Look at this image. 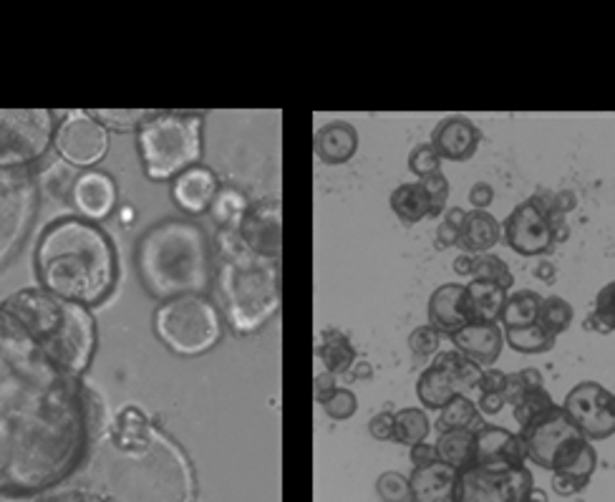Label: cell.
Returning <instances> with one entry per match:
<instances>
[{"instance_id": "51", "label": "cell", "mask_w": 615, "mask_h": 502, "mask_svg": "<svg viewBox=\"0 0 615 502\" xmlns=\"http://www.w3.org/2000/svg\"><path fill=\"white\" fill-rule=\"evenodd\" d=\"M527 394V389H525V384H522L520 379V373L514 371V373H507V384H505V391H502V396H505V401H507L509 407H517L522 401V396Z\"/></svg>"}, {"instance_id": "62", "label": "cell", "mask_w": 615, "mask_h": 502, "mask_svg": "<svg viewBox=\"0 0 615 502\" xmlns=\"http://www.w3.org/2000/svg\"><path fill=\"white\" fill-rule=\"evenodd\" d=\"M38 502H86L81 492H66V495H54V497H43Z\"/></svg>"}, {"instance_id": "48", "label": "cell", "mask_w": 615, "mask_h": 502, "mask_svg": "<svg viewBox=\"0 0 615 502\" xmlns=\"http://www.w3.org/2000/svg\"><path fill=\"white\" fill-rule=\"evenodd\" d=\"M505 384H507V373L500 371V369H484L479 381V394H502L505 391Z\"/></svg>"}, {"instance_id": "60", "label": "cell", "mask_w": 615, "mask_h": 502, "mask_svg": "<svg viewBox=\"0 0 615 502\" xmlns=\"http://www.w3.org/2000/svg\"><path fill=\"white\" fill-rule=\"evenodd\" d=\"M351 371H353V379H359V381H366L373 376V366L368 361H356V366H353Z\"/></svg>"}, {"instance_id": "11", "label": "cell", "mask_w": 615, "mask_h": 502, "mask_svg": "<svg viewBox=\"0 0 615 502\" xmlns=\"http://www.w3.org/2000/svg\"><path fill=\"white\" fill-rule=\"evenodd\" d=\"M522 444L527 452V460L548 472H560L580 455L588 439L580 435L562 412V407L552 409L550 414L534 419L532 424L520 429Z\"/></svg>"}, {"instance_id": "10", "label": "cell", "mask_w": 615, "mask_h": 502, "mask_svg": "<svg viewBox=\"0 0 615 502\" xmlns=\"http://www.w3.org/2000/svg\"><path fill=\"white\" fill-rule=\"evenodd\" d=\"M51 109H0V170H26L38 162L56 136Z\"/></svg>"}, {"instance_id": "6", "label": "cell", "mask_w": 615, "mask_h": 502, "mask_svg": "<svg viewBox=\"0 0 615 502\" xmlns=\"http://www.w3.org/2000/svg\"><path fill=\"white\" fill-rule=\"evenodd\" d=\"M3 308L71 376H81L88 369L96 348V321L86 306L63 300L43 288H23L6 298Z\"/></svg>"}, {"instance_id": "52", "label": "cell", "mask_w": 615, "mask_h": 502, "mask_svg": "<svg viewBox=\"0 0 615 502\" xmlns=\"http://www.w3.org/2000/svg\"><path fill=\"white\" fill-rule=\"evenodd\" d=\"M411 462H413V467H426V464H434V462H439V452H436V444L421 442V444L411 447Z\"/></svg>"}, {"instance_id": "49", "label": "cell", "mask_w": 615, "mask_h": 502, "mask_svg": "<svg viewBox=\"0 0 615 502\" xmlns=\"http://www.w3.org/2000/svg\"><path fill=\"white\" fill-rule=\"evenodd\" d=\"M469 202H472V210H487L494 202V187L489 182H474L469 190Z\"/></svg>"}, {"instance_id": "23", "label": "cell", "mask_w": 615, "mask_h": 502, "mask_svg": "<svg viewBox=\"0 0 615 502\" xmlns=\"http://www.w3.org/2000/svg\"><path fill=\"white\" fill-rule=\"evenodd\" d=\"M222 190L217 177L207 167H192L172 184V197L187 215H202L212 207L217 192Z\"/></svg>"}, {"instance_id": "55", "label": "cell", "mask_w": 615, "mask_h": 502, "mask_svg": "<svg viewBox=\"0 0 615 502\" xmlns=\"http://www.w3.org/2000/svg\"><path fill=\"white\" fill-rule=\"evenodd\" d=\"M336 389H338V387H336V376H333V373H328V371L320 373L318 379H315V399L323 404V401L328 399Z\"/></svg>"}, {"instance_id": "35", "label": "cell", "mask_w": 615, "mask_h": 502, "mask_svg": "<svg viewBox=\"0 0 615 502\" xmlns=\"http://www.w3.org/2000/svg\"><path fill=\"white\" fill-rule=\"evenodd\" d=\"M555 336H550L540 323L525 328H507L505 331V343L517 353H545L555 346Z\"/></svg>"}, {"instance_id": "16", "label": "cell", "mask_w": 615, "mask_h": 502, "mask_svg": "<svg viewBox=\"0 0 615 502\" xmlns=\"http://www.w3.org/2000/svg\"><path fill=\"white\" fill-rule=\"evenodd\" d=\"M54 147L63 162H68L71 167H94L108 152V131L86 111L71 114L58 124Z\"/></svg>"}, {"instance_id": "50", "label": "cell", "mask_w": 615, "mask_h": 502, "mask_svg": "<svg viewBox=\"0 0 615 502\" xmlns=\"http://www.w3.org/2000/svg\"><path fill=\"white\" fill-rule=\"evenodd\" d=\"M461 240V230H457L454 225H449L446 220H441L439 227H436V235H434V243L439 250H446V248H454V245H459Z\"/></svg>"}, {"instance_id": "13", "label": "cell", "mask_w": 615, "mask_h": 502, "mask_svg": "<svg viewBox=\"0 0 615 502\" xmlns=\"http://www.w3.org/2000/svg\"><path fill=\"white\" fill-rule=\"evenodd\" d=\"M532 489L525 464H472L459 472L457 502H527Z\"/></svg>"}, {"instance_id": "3", "label": "cell", "mask_w": 615, "mask_h": 502, "mask_svg": "<svg viewBox=\"0 0 615 502\" xmlns=\"http://www.w3.org/2000/svg\"><path fill=\"white\" fill-rule=\"evenodd\" d=\"M43 291L58 298L94 306L116 283V252L108 235L83 218H61L43 230L33 252Z\"/></svg>"}, {"instance_id": "27", "label": "cell", "mask_w": 615, "mask_h": 502, "mask_svg": "<svg viewBox=\"0 0 615 502\" xmlns=\"http://www.w3.org/2000/svg\"><path fill=\"white\" fill-rule=\"evenodd\" d=\"M502 240V225L489 215L487 210H472L467 212V222L461 230L459 245L469 255H487L489 250L497 248Z\"/></svg>"}, {"instance_id": "17", "label": "cell", "mask_w": 615, "mask_h": 502, "mask_svg": "<svg viewBox=\"0 0 615 502\" xmlns=\"http://www.w3.org/2000/svg\"><path fill=\"white\" fill-rule=\"evenodd\" d=\"M243 243L263 258L280 260L283 252V202L277 197H265L250 204L237 227Z\"/></svg>"}, {"instance_id": "46", "label": "cell", "mask_w": 615, "mask_h": 502, "mask_svg": "<svg viewBox=\"0 0 615 502\" xmlns=\"http://www.w3.org/2000/svg\"><path fill=\"white\" fill-rule=\"evenodd\" d=\"M595 316L605 323L608 331H615V280L602 285L600 293L595 295Z\"/></svg>"}, {"instance_id": "44", "label": "cell", "mask_w": 615, "mask_h": 502, "mask_svg": "<svg viewBox=\"0 0 615 502\" xmlns=\"http://www.w3.org/2000/svg\"><path fill=\"white\" fill-rule=\"evenodd\" d=\"M419 184L424 187L429 202H432V218H439L446 212V202H449V179L444 172H436L432 177L419 179Z\"/></svg>"}, {"instance_id": "61", "label": "cell", "mask_w": 615, "mask_h": 502, "mask_svg": "<svg viewBox=\"0 0 615 502\" xmlns=\"http://www.w3.org/2000/svg\"><path fill=\"white\" fill-rule=\"evenodd\" d=\"M582 328H585V331H598V333H610L608 328H605V323H602L600 318H598V316H595V311L590 313L588 318L582 321Z\"/></svg>"}, {"instance_id": "21", "label": "cell", "mask_w": 615, "mask_h": 502, "mask_svg": "<svg viewBox=\"0 0 615 502\" xmlns=\"http://www.w3.org/2000/svg\"><path fill=\"white\" fill-rule=\"evenodd\" d=\"M452 341L461 356H467L482 369H492L505 348V328H502V323H477L474 321L454 333Z\"/></svg>"}, {"instance_id": "25", "label": "cell", "mask_w": 615, "mask_h": 502, "mask_svg": "<svg viewBox=\"0 0 615 502\" xmlns=\"http://www.w3.org/2000/svg\"><path fill=\"white\" fill-rule=\"evenodd\" d=\"M359 152V131L348 122H331L315 134V154L325 164H345Z\"/></svg>"}, {"instance_id": "59", "label": "cell", "mask_w": 615, "mask_h": 502, "mask_svg": "<svg viewBox=\"0 0 615 502\" xmlns=\"http://www.w3.org/2000/svg\"><path fill=\"white\" fill-rule=\"evenodd\" d=\"M557 270H555V265L550 260H540V263L534 265V278H540L542 283H552Z\"/></svg>"}, {"instance_id": "56", "label": "cell", "mask_w": 615, "mask_h": 502, "mask_svg": "<svg viewBox=\"0 0 615 502\" xmlns=\"http://www.w3.org/2000/svg\"><path fill=\"white\" fill-rule=\"evenodd\" d=\"M577 207V195L573 190H560L555 192V210L560 212V215H568Z\"/></svg>"}, {"instance_id": "28", "label": "cell", "mask_w": 615, "mask_h": 502, "mask_svg": "<svg viewBox=\"0 0 615 502\" xmlns=\"http://www.w3.org/2000/svg\"><path fill=\"white\" fill-rule=\"evenodd\" d=\"M391 210L404 225H419L421 220L432 218V202L419 182L399 184L391 192Z\"/></svg>"}, {"instance_id": "12", "label": "cell", "mask_w": 615, "mask_h": 502, "mask_svg": "<svg viewBox=\"0 0 615 502\" xmlns=\"http://www.w3.org/2000/svg\"><path fill=\"white\" fill-rule=\"evenodd\" d=\"M484 369L477 366L467 356H461L457 348L439 351L434 356V364L421 371L416 381V396L421 407L441 412L446 404H452L457 396H469L479 389Z\"/></svg>"}, {"instance_id": "19", "label": "cell", "mask_w": 615, "mask_h": 502, "mask_svg": "<svg viewBox=\"0 0 615 502\" xmlns=\"http://www.w3.org/2000/svg\"><path fill=\"white\" fill-rule=\"evenodd\" d=\"M429 326H434L439 333L454 336L464 326L472 323L467 300V285L461 283H444L432 293L429 298Z\"/></svg>"}, {"instance_id": "1", "label": "cell", "mask_w": 615, "mask_h": 502, "mask_svg": "<svg viewBox=\"0 0 615 502\" xmlns=\"http://www.w3.org/2000/svg\"><path fill=\"white\" fill-rule=\"evenodd\" d=\"M83 384L0 306V495L66 480L88 447Z\"/></svg>"}, {"instance_id": "26", "label": "cell", "mask_w": 615, "mask_h": 502, "mask_svg": "<svg viewBox=\"0 0 615 502\" xmlns=\"http://www.w3.org/2000/svg\"><path fill=\"white\" fill-rule=\"evenodd\" d=\"M509 293L500 288L492 280H469L467 283V300L472 323H500L505 306H507Z\"/></svg>"}, {"instance_id": "39", "label": "cell", "mask_w": 615, "mask_h": 502, "mask_svg": "<svg viewBox=\"0 0 615 502\" xmlns=\"http://www.w3.org/2000/svg\"><path fill=\"white\" fill-rule=\"evenodd\" d=\"M552 409H557L552 396H550L545 389H537V391L525 394L522 401L512 409V412H514V419H517V424H520V429H522V427H527V424H532L534 419L550 414Z\"/></svg>"}, {"instance_id": "15", "label": "cell", "mask_w": 615, "mask_h": 502, "mask_svg": "<svg viewBox=\"0 0 615 502\" xmlns=\"http://www.w3.org/2000/svg\"><path fill=\"white\" fill-rule=\"evenodd\" d=\"M562 412L588 442H602L615 435V394L598 381L575 384L565 394Z\"/></svg>"}, {"instance_id": "63", "label": "cell", "mask_w": 615, "mask_h": 502, "mask_svg": "<svg viewBox=\"0 0 615 502\" xmlns=\"http://www.w3.org/2000/svg\"><path fill=\"white\" fill-rule=\"evenodd\" d=\"M527 502H548V495H545V489L534 487V489H532V495H530V500H527Z\"/></svg>"}, {"instance_id": "37", "label": "cell", "mask_w": 615, "mask_h": 502, "mask_svg": "<svg viewBox=\"0 0 615 502\" xmlns=\"http://www.w3.org/2000/svg\"><path fill=\"white\" fill-rule=\"evenodd\" d=\"M573 306H570L568 300L560 298V295H548V298H542V308H540V323L550 336H560L562 331H568L570 323H573Z\"/></svg>"}, {"instance_id": "38", "label": "cell", "mask_w": 615, "mask_h": 502, "mask_svg": "<svg viewBox=\"0 0 615 502\" xmlns=\"http://www.w3.org/2000/svg\"><path fill=\"white\" fill-rule=\"evenodd\" d=\"M88 116H94L96 122H101L104 127H111V129H142L144 124L156 114V111H147V109H96V111H86Z\"/></svg>"}, {"instance_id": "7", "label": "cell", "mask_w": 615, "mask_h": 502, "mask_svg": "<svg viewBox=\"0 0 615 502\" xmlns=\"http://www.w3.org/2000/svg\"><path fill=\"white\" fill-rule=\"evenodd\" d=\"M136 144L151 179H177L197 167L202 156V116L190 111H156L139 129Z\"/></svg>"}, {"instance_id": "18", "label": "cell", "mask_w": 615, "mask_h": 502, "mask_svg": "<svg viewBox=\"0 0 615 502\" xmlns=\"http://www.w3.org/2000/svg\"><path fill=\"white\" fill-rule=\"evenodd\" d=\"M434 149L446 162H469L482 144V129L467 116H449L432 134Z\"/></svg>"}, {"instance_id": "33", "label": "cell", "mask_w": 615, "mask_h": 502, "mask_svg": "<svg viewBox=\"0 0 615 502\" xmlns=\"http://www.w3.org/2000/svg\"><path fill=\"white\" fill-rule=\"evenodd\" d=\"M429 432H432V421L424 409L409 407L393 414V439L406 447H416V444L426 442Z\"/></svg>"}, {"instance_id": "53", "label": "cell", "mask_w": 615, "mask_h": 502, "mask_svg": "<svg viewBox=\"0 0 615 502\" xmlns=\"http://www.w3.org/2000/svg\"><path fill=\"white\" fill-rule=\"evenodd\" d=\"M477 407H479L482 416H494V414H500L502 409L507 407V401H505V396H502V394H479Z\"/></svg>"}, {"instance_id": "24", "label": "cell", "mask_w": 615, "mask_h": 502, "mask_svg": "<svg viewBox=\"0 0 615 502\" xmlns=\"http://www.w3.org/2000/svg\"><path fill=\"white\" fill-rule=\"evenodd\" d=\"M409 482H411V502H457L459 472L444 462L413 467Z\"/></svg>"}, {"instance_id": "2", "label": "cell", "mask_w": 615, "mask_h": 502, "mask_svg": "<svg viewBox=\"0 0 615 502\" xmlns=\"http://www.w3.org/2000/svg\"><path fill=\"white\" fill-rule=\"evenodd\" d=\"M86 502H195V469L182 444L149 421L139 407H124L96 439Z\"/></svg>"}, {"instance_id": "30", "label": "cell", "mask_w": 615, "mask_h": 502, "mask_svg": "<svg viewBox=\"0 0 615 502\" xmlns=\"http://www.w3.org/2000/svg\"><path fill=\"white\" fill-rule=\"evenodd\" d=\"M436 452L439 462L454 467L457 472H464L477 462V444H474V432H441L436 439Z\"/></svg>"}, {"instance_id": "54", "label": "cell", "mask_w": 615, "mask_h": 502, "mask_svg": "<svg viewBox=\"0 0 615 502\" xmlns=\"http://www.w3.org/2000/svg\"><path fill=\"white\" fill-rule=\"evenodd\" d=\"M517 373H520V379H522V384H525V389H527V391H537V389H545V379H542L540 369L527 366V369H520Z\"/></svg>"}, {"instance_id": "40", "label": "cell", "mask_w": 615, "mask_h": 502, "mask_svg": "<svg viewBox=\"0 0 615 502\" xmlns=\"http://www.w3.org/2000/svg\"><path fill=\"white\" fill-rule=\"evenodd\" d=\"M472 280H492V283H497L507 293L512 291V285H514V278H512V273H509L507 263H505L502 258H497V255H492V252H487V255H477Z\"/></svg>"}, {"instance_id": "34", "label": "cell", "mask_w": 615, "mask_h": 502, "mask_svg": "<svg viewBox=\"0 0 615 502\" xmlns=\"http://www.w3.org/2000/svg\"><path fill=\"white\" fill-rule=\"evenodd\" d=\"M247 200L240 190L235 187H222V190L217 192L215 202H212L210 212L215 222L220 225V230H237L240 222H243L245 212H247Z\"/></svg>"}, {"instance_id": "32", "label": "cell", "mask_w": 615, "mask_h": 502, "mask_svg": "<svg viewBox=\"0 0 615 502\" xmlns=\"http://www.w3.org/2000/svg\"><path fill=\"white\" fill-rule=\"evenodd\" d=\"M484 427V419H482L479 407L474 404L469 396H457L452 404H446L439 412V419H436V429L441 432H477V429Z\"/></svg>"}, {"instance_id": "4", "label": "cell", "mask_w": 615, "mask_h": 502, "mask_svg": "<svg viewBox=\"0 0 615 502\" xmlns=\"http://www.w3.org/2000/svg\"><path fill=\"white\" fill-rule=\"evenodd\" d=\"M134 265L144 291L162 303L204 295L212 285L210 235L195 220L164 218L142 232Z\"/></svg>"}, {"instance_id": "29", "label": "cell", "mask_w": 615, "mask_h": 502, "mask_svg": "<svg viewBox=\"0 0 615 502\" xmlns=\"http://www.w3.org/2000/svg\"><path fill=\"white\" fill-rule=\"evenodd\" d=\"M318 356L325 364V371L333 373V376L351 371L356 366V348H353L351 339L343 331H336V328L323 331L318 343Z\"/></svg>"}, {"instance_id": "58", "label": "cell", "mask_w": 615, "mask_h": 502, "mask_svg": "<svg viewBox=\"0 0 615 502\" xmlns=\"http://www.w3.org/2000/svg\"><path fill=\"white\" fill-rule=\"evenodd\" d=\"M441 220H446L449 225H454L457 230H464V222H467V210H461V207H449Z\"/></svg>"}, {"instance_id": "8", "label": "cell", "mask_w": 615, "mask_h": 502, "mask_svg": "<svg viewBox=\"0 0 615 502\" xmlns=\"http://www.w3.org/2000/svg\"><path fill=\"white\" fill-rule=\"evenodd\" d=\"M154 331L172 353L182 359H195L220 343L222 321L210 298L182 295L156 308Z\"/></svg>"}, {"instance_id": "45", "label": "cell", "mask_w": 615, "mask_h": 502, "mask_svg": "<svg viewBox=\"0 0 615 502\" xmlns=\"http://www.w3.org/2000/svg\"><path fill=\"white\" fill-rule=\"evenodd\" d=\"M323 409L331 419L345 421L359 412V399H356V394L348 391V389H336V391L323 401Z\"/></svg>"}, {"instance_id": "41", "label": "cell", "mask_w": 615, "mask_h": 502, "mask_svg": "<svg viewBox=\"0 0 615 502\" xmlns=\"http://www.w3.org/2000/svg\"><path fill=\"white\" fill-rule=\"evenodd\" d=\"M376 492L384 502H411V482L401 472H384L376 480Z\"/></svg>"}, {"instance_id": "47", "label": "cell", "mask_w": 615, "mask_h": 502, "mask_svg": "<svg viewBox=\"0 0 615 502\" xmlns=\"http://www.w3.org/2000/svg\"><path fill=\"white\" fill-rule=\"evenodd\" d=\"M368 432H371L373 439L379 442H388L393 439V414L391 412H379L368 421Z\"/></svg>"}, {"instance_id": "14", "label": "cell", "mask_w": 615, "mask_h": 502, "mask_svg": "<svg viewBox=\"0 0 615 502\" xmlns=\"http://www.w3.org/2000/svg\"><path fill=\"white\" fill-rule=\"evenodd\" d=\"M555 207V192H537L520 202L502 225V238L509 250L525 258H537L552 248L550 210Z\"/></svg>"}, {"instance_id": "43", "label": "cell", "mask_w": 615, "mask_h": 502, "mask_svg": "<svg viewBox=\"0 0 615 502\" xmlns=\"http://www.w3.org/2000/svg\"><path fill=\"white\" fill-rule=\"evenodd\" d=\"M441 346V333L434 326H419L413 328L411 336H409V351L419 359H429V356H436Z\"/></svg>"}, {"instance_id": "20", "label": "cell", "mask_w": 615, "mask_h": 502, "mask_svg": "<svg viewBox=\"0 0 615 502\" xmlns=\"http://www.w3.org/2000/svg\"><path fill=\"white\" fill-rule=\"evenodd\" d=\"M74 207L83 215V220L96 222L111 215L116 204V184L104 172H83L76 177L74 192H71Z\"/></svg>"}, {"instance_id": "42", "label": "cell", "mask_w": 615, "mask_h": 502, "mask_svg": "<svg viewBox=\"0 0 615 502\" xmlns=\"http://www.w3.org/2000/svg\"><path fill=\"white\" fill-rule=\"evenodd\" d=\"M441 162H444V159L439 156V152L434 149L432 142L413 147L411 154H409V170H411L413 175L419 177V179H424V177H432V175H436V172H441Z\"/></svg>"}, {"instance_id": "31", "label": "cell", "mask_w": 615, "mask_h": 502, "mask_svg": "<svg viewBox=\"0 0 615 502\" xmlns=\"http://www.w3.org/2000/svg\"><path fill=\"white\" fill-rule=\"evenodd\" d=\"M540 308H542V295L540 293L530 291V288H522V291L509 293L507 306H505V313H502V328H525L537 323L540 318Z\"/></svg>"}, {"instance_id": "36", "label": "cell", "mask_w": 615, "mask_h": 502, "mask_svg": "<svg viewBox=\"0 0 615 502\" xmlns=\"http://www.w3.org/2000/svg\"><path fill=\"white\" fill-rule=\"evenodd\" d=\"M595 469H598V452H595L593 442H588L585 449L570 462L568 467L560 469V472H552V475L568 482L570 487L575 489V495H577V492H582V489L588 487V482L590 477L595 475Z\"/></svg>"}, {"instance_id": "57", "label": "cell", "mask_w": 615, "mask_h": 502, "mask_svg": "<svg viewBox=\"0 0 615 502\" xmlns=\"http://www.w3.org/2000/svg\"><path fill=\"white\" fill-rule=\"evenodd\" d=\"M474 263H477V255H469V252H459V255L454 258L452 268H454V273H457V275H461V278H472Z\"/></svg>"}, {"instance_id": "5", "label": "cell", "mask_w": 615, "mask_h": 502, "mask_svg": "<svg viewBox=\"0 0 615 502\" xmlns=\"http://www.w3.org/2000/svg\"><path fill=\"white\" fill-rule=\"evenodd\" d=\"M215 252L217 295L227 323L240 336L260 331L283 303L280 260L252 252L237 230L217 232Z\"/></svg>"}, {"instance_id": "22", "label": "cell", "mask_w": 615, "mask_h": 502, "mask_svg": "<svg viewBox=\"0 0 615 502\" xmlns=\"http://www.w3.org/2000/svg\"><path fill=\"white\" fill-rule=\"evenodd\" d=\"M474 444H477L474 464H525L527 460L522 437L505 427L484 424L474 432Z\"/></svg>"}, {"instance_id": "9", "label": "cell", "mask_w": 615, "mask_h": 502, "mask_svg": "<svg viewBox=\"0 0 615 502\" xmlns=\"http://www.w3.org/2000/svg\"><path fill=\"white\" fill-rule=\"evenodd\" d=\"M41 192L28 170H0V270L23 250L38 218Z\"/></svg>"}]
</instances>
